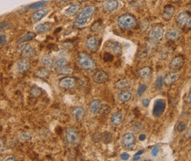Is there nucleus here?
<instances>
[{"instance_id": "6", "label": "nucleus", "mask_w": 191, "mask_h": 161, "mask_svg": "<svg viewBox=\"0 0 191 161\" xmlns=\"http://www.w3.org/2000/svg\"><path fill=\"white\" fill-rule=\"evenodd\" d=\"M76 85V80L74 78L72 77H64L61 78L58 82V87L60 89L63 90H70L72 89Z\"/></svg>"}, {"instance_id": "25", "label": "nucleus", "mask_w": 191, "mask_h": 161, "mask_svg": "<svg viewBox=\"0 0 191 161\" xmlns=\"http://www.w3.org/2000/svg\"><path fill=\"white\" fill-rule=\"evenodd\" d=\"M85 115V109L82 107H76L72 110V115L74 116L76 120H81Z\"/></svg>"}, {"instance_id": "42", "label": "nucleus", "mask_w": 191, "mask_h": 161, "mask_svg": "<svg viewBox=\"0 0 191 161\" xmlns=\"http://www.w3.org/2000/svg\"><path fill=\"white\" fill-rule=\"evenodd\" d=\"M159 152H160V147L159 146H155V147L152 149V152H151V154H152V156H157L158 155V153H159Z\"/></svg>"}, {"instance_id": "51", "label": "nucleus", "mask_w": 191, "mask_h": 161, "mask_svg": "<svg viewBox=\"0 0 191 161\" xmlns=\"http://www.w3.org/2000/svg\"><path fill=\"white\" fill-rule=\"evenodd\" d=\"M190 11H191V8H190Z\"/></svg>"}, {"instance_id": "29", "label": "nucleus", "mask_w": 191, "mask_h": 161, "mask_svg": "<svg viewBox=\"0 0 191 161\" xmlns=\"http://www.w3.org/2000/svg\"><path fill=\"white\" fill-rule=\"evenodd\" d=\"M115 86H116V89L124 90L130 86V82L129 80H127V79H120V80L116 82Z\"/></svg>"}, {"instance_id": "1", "label": "nucleus", "mask_w": 191, "mask_h": 161, "mask_svg": "<svg viewBox=\"0 0 191 161\" xmlns=\"http://www.w3.org/2000/svg\"><path fill=\"white\" fill-rule=\"evenodd\" d=\"M137 19L136 17L129 13H125L121 15L117 19V25L123 30H130L137 27Z\"/></svg>"}, {"instance_id": "14", "label": "nucleus", "mask_w": 191, "mask_h": 161, "mask_svg": "<svg viewBox=\"0 0 191 161\" xmlns=\"http://www.w3.org/2000/svg\"><path fill=\"white\" fill-rule=\"evenodd\" d=\"M95 13V8L93 5H88L85 6V8L80 11V13L78 15V18H86V19H92L93 14Z\"/></svg>"}, {"instance_id": "40", "label": "nucleus", "mask_w": 191, "mask_h": 161, "mask_svg": "<svg viewBox=\"0 0 191 161\" xmlns=\"http://www.w3.org/2000/svg\"><path fill=\"white\" fill-rule=\"evenodd\" d=\"M145 90H146V85H140V86H139V88H138V97L141 96L143 94V93H144Z\"/></svg>"}, {"instance_id": "15", "label": "nucleus", "mask_w": 191, "mask_h": 161, "mask_svg": "<svg viewBox=\"0 0 191 161\" xmlns=\"http://www.w3.org/2000/svg\"><path fill=\"white\" fill-rule=\"evenodd\" d=\"M175 12V8L172 5H166L162 12V18L166 21H168L171 19L173 18V14Z\"/></svg>"}, {"instance_id": "16", "label": "nucleus", "mask_w": 191, "mask_h": 161, "mask_svg": "<svg viewBox=\"0 0 191 161\" xmlns=\"http://www.w3.org/2000/svg\"><path fill=\"white\" fill-rule=\"evenodd\" d=\"M29 67H30V63H29V61L27 60V58L20 59L16 63V71L19 73H23V72H27Z\"/></svg>"}, {"instance_id": "4", "label": "nucleus", "mask_w": 191, "mask_h": 161, "mask_svg": "<svg viewBox=\"0 0 191 161\" xmlns=\"http://www.w3.org/2000/svg\"><path fill=\"white\" fill-rule=\"evenodd\" d=\"M79 139V136L76 129L69 128L67 129L65 133V143L68 146H74L76 145Z\"/></svg>"}, {"instance_id": "27", "label": "nucleus", "mask_w": 191, "mask_h": 161, "mask_svg": "<svg viewBox=\"0 0 191 161\" xmlns=\"http://www.w3.org/2000/svg\"><path fill=\"white\" fill-rule=\"evenodd\" d=\"M52 27L50 23H41L35 27V31L38 33H46L49 32Z\"/></svg>"}, {"instance_id": "7", "label": "nucleus", "mask_w": 191, "mask_h": 161, "mask_svg": "<svg viewBox=\"0 0 191 161\" xmlns=\"http://www.w3.org/2000/svg\"><path fill=\"white\" fill-rule=\"evenodd\" d=\"M123 146L127 150H132L136 145V137L132 133H126L122 138Z\"/></svg>"}, {"instance_id": "12", "label": "nucleus", "mask_w": 191, "mask_h": 161, "mask_svg": "<svg viewBox=\"0 0 191 161\" xmlns=\"http://www.w3.org/2000/svg\"><path fill=\"white\" fill-rule=\"evenodd\" d=\"M106 49H107L109 51H111L112 53L115 55H121L123 52V49L122 46L119 42L115 41V40H108L106 43Z\"/></svg>"}, {"instance_id": "43", "label": "nucleus", "mask_w": 191, "mask_h": 161, "mask_svg": "<svg viewBox=\"0 0 191 161\" xmlns=\"http://www.w3.org/2000/svg\"><path fill=\"white\" fill-rule=\"evenodd\" d=\"M6 44V36L4 34H1V46H5Z\"/></svg>"}, {"instance_id": "17", "label": "nucleus", "mask_w": 191, "mask_h": 161, "mask_svg": "<svg viewBox=\"0 0 191 161\" xmlns=\"http://www.w3.org/2000/svg\"><path fill=\"white\" fill-rule=\"evenodd\" d=\"M180 78V73L177 72H171L167 74L166 78H164V84L166 85H172L173 84H174L175 82H177L178 79Z\"/></svg>"}, {"instance_id": "44", "label": "nucleus", "mask_w": 191, "mask_h": 161, "mask_svg": "<svg viewBox=\"0 0 191 161\" xmlns=\"http://www.w3.org/2000/svg\"><path fill=\"white\" fill-rule=\"evenodd\" d=\"M129 154L128 153H126V152H123V153H122L121 154V159H123V160H127L128 158H129Z\"/></svg>"}, {"instance_id": "13", "label": "nucleus", "mask_w": 191, "mask_h": 161, "mask_svg": "<svg viewBox=\"0 0 191 161\" xmlns=\"http://www.w3.org/2000/svg\"><path fill=\"white\" fill-rule=\"evenodd\" d=\"M183 63H184V57L182 56H176L171 60V62L169 63V68L173 71H177L183 66Z\"/></svg>"}, {"instance_id": "9", "label": "nucleus", "mask_w": 191, "mask_h": 161, "mask_svg": "<svg viewBox=\"0 0 191 161\" xmlns=\"http://www.w3.org/2000/svg\"><path fill=\"white\" fill-rule=\"evenodd\" d=\"M109 78V75L107 72L105 71H98L93 75V80L94 83L98 85H102L107 82Z\"/></svg>"}, {"instance_id": "26", "label": "nucleus", "mask_w": 191, "mask_h": 161, "mask_svg": "<svg viewBox=\"0 0 191 161\" xmlns=\"http://www.w3.org/2000/svg\"><path fill=\"white\" fill-rule=\"evenodd\" d=\"M36 34L35 32H27V34H25L24 35L20 37V39L18 40L19 44H22V43H25L27 41H29V40H33L34 38H35Z\"/></svg>"}, {"instance_id": "37", "label": "nucleus", "mask_w": 191, "mask_h": 161, "mask_svg": "<svg viewBox=\"0 0 191 161\" xmlns=\"http://www.w3.org/2000/svg\"><path fill=\"white\" fill-rule=\"evenodd\" d=\"M163 83H164V79H163V77L162 75H160V76L157 78L155 82V85L157 89H161L162 86H163Z\"/></svg>"}, {"instance_id": "46", "label": "nucleus", "mask_w": 191, "mask_h": 161, "mask_svg": "<svg viewBox=\"0 0 191 161\" xmlns=\"http://www.w3.org/2000/svg\"><path fill=\"white\" fill-rule=\"evenodd\" d=\"M187 102L191 105V91L189 92V94L188 95V97H187Z\"/></svg>"}, {"instance_id": "5", "label": "nucleus", "mask_w": 191, "mask_h": 161, "mask_svg": "<svg viewBox=\"0 0 191 161\" xmlns=\"http://www.w3.org/2000/svg\"><path fill=\"white\" fill-rule=\"evenodd\" d=\"M164 35V30L160 26H153L149 32V39L152 42L160 41Z\"/></svg>"}, {"instance_id": "8", "label": "nucleus", "mask_w": 191, "mask_h": 161, "mask_svg": "<svg viewBox=\"0 0 191 161\" xmlns=\"http://www.w3.org/2000/svg\"><path fill=\"white\" fill-rule=\"evenodd\" d=\"M19 51L24 58H32L36 55L35 49L30 44H24L19 48Z\"/></svg>"}, {"instance_id": "3", "label": "nucleus", "mask_w": 191, "mask_h": 161, "mask_svg": "<svg viewBox=\"0 0 191 161\" xmlns=\"http://www.w3.org/2000/svg\"><path fill=\"white\" fill-rule=\"evenodd\" d=\"M176 23L182 28L191 27V12H181L176 16Z\"/></svg>"}, {"instance_id": "23", "label": "nucleus", "mask_w": 191, "mask_h": 161, "mask_svg": "<svg viewBox=\"0 0 191 161\" xmlns=\"http://www.w3.org/2000/svg\"><path fill=\"white\" fill-rule=\"evenodd\" d=\"M165 109V101L160 99V100H157L154 106V109H153V115L155 116H158L161 115Z\"/></svg>"}, {"instance_id": "50", "label": "nucleus", "mask_w": 191, "mask_h": 161, "mask_svg": "<svg viewBox=\"0 0 191 161\" xmlns=\"http://www.w3.org/2000/svg\"><path fill=\"white\" fill-rule=\"evenodd\" d=\"M62 2H70V1H72V0H61Z\"/></svg>"}, {"instance_id": "31", "label": "nucleus", "mask_w": 191, "mask_h": 161, "mask_svg": "<svg viewBox=\"0 0 191 161\" xmlns=\"http://www.w3.org/2000/svg\"><path fill=\"white\" fill-rule=\"evenodd\" d=\"M151 69L148 66H145V67H143L142 69H140L138 71V75L140 78H146L148 77L151 75Z\"/></svg>"}, {"instance_id": "10", "label": "nucleus", "mask_w": 191, "mask_h": 161, "mask_svg": "<svg viewBox=\"0 0 191 161\" xmlns=\"http://www.w3.org/2000/svg\"><path fill=\"white\" fill-rule=\"evenodd\" d=\"M119 7L118 0H107L102 4V9L106 13H113Z\"/></svg>"}, {"instance_id": "45", "label": "nucleus", "mask_w": 191, "mask_h": 161, "mask_svg": "<svg viewBox=\"0 0 191 161\" xmlns=\"http://www.w3.org/2000/svg\"><path fill=\"white\" fill-rule=\"evenodd\" d=\"M149 102H150V100L148 99H144L142 100V104L144 107H147L148 105H149Z\"/></svg>"}, {"instance_id": "22", "label": "nucleus", "mask_w": 191, "mask_h": 161, "mask_svg": "<svg viewBox=\"0 0 191 161\" xmlns=\"http://www.w3.org/2000/svg\"><path fill=\"white\" fill-rule=\"evenodd\" d=\"M79 11H80L79 5H72L65 9V11H64V14H65L66 16H68V17H74L76 14L79 13Z\"/></svg>"}, {"instance_id": "35", "label": "nucleus", "mask_w": 191, "mask_h": 161, "mask_svg": "<svg viewBox=\"0 0 191 161\" xmlns=\"http://www.w3.org/2000/svg\"><path fill=\"white\" fill-rule=\"evenodd\" d=\"M72 72H73L72 69L65 66V67L58 70V75H70V74H72Z\"/></svg>"}, {"instance_id": "24", "label": "nucleus", "mask_w": 191, "mask_h": 161, "mask_svg": "<svg viewBox=\"0 0 191 161\" xmlns=\"http://www.w3.org/2000/svg\"><path fill=\"white\" fill-rule=\"evenodd\" d=\"M131 96H132L131 92H129V90L124 89L119 93L117 99L120 102H126V101H129L131 99Z\"/></svg>"}, {"instance_id": "48", "label": "nucleus", "mask_w": 191, "mask_h": 161, "mask_svg": "<svg viewBox=\"0 0 191 161\" xmlns=\"http://www.w3.org/2000/svg\"><path fill=\"white\" fill-rule=\"evenodd\" d=\"M145 138V135H141V136H140V140H144Z\"/></svg>"}, {"instance_id": "49", "label": "nucleus", "mask_w": 191, "mask_h": 161, "mask_svg": "<svg viewBox=\"0 0 191 161\" xmlns=\"http://www.w3.org/2000/svg\"><path fill=\"white\" fill-rule=\"evenodd\" d=\"M78 1H79V3H81V2L83 3V2H85V1H88V0H78Z\"/></svg>"}, {"instance_id": "28", "label": "nucleus", "mask_w": 191, "mask_h": 161, "mask_svg": "<svg viewBox=\"0 0 191 161\" xmlns=\"http://www.w3.org/2000/svg\"><path fill=\"white\" fill-rule=\"evenodd\" d=\"M67 63H68V60L65 56H59L57 60L55 61V67L57 68V70L59 69H62V68L65 67L66 66Z\"/></svg>"}, {"instance_id": "30", "label": "nucleus", "mask_w": 191, "mask_h": 161, "mask_svg": "<svg viewBox=\"0 0 191 161\" xmlns=\"http://www.w3.org/2000/svg\"><path fill=\"white\" fill-rule=\"evenodd\" d=\"M41 63L46 68H52L55 65V62L49 56L45 55L41 57Z\"/></svg>"}, {"instance_id": "33", "label": "nucleus", "mask_w": 191, "mask_h": 161, "mask_svg": "<svg viewBox=\"0 0 191 161\" xmlns=\"http://www.w3.org/2000/svg\"><path fill=\"white\" fill-rule=\"evenodd\" d=\"M47 3H48V0H42V1H40V2H37V3L28 5V6H27V8L30 10H39L42 6H44Z\"/></svg>"}, {"instance_id": "36", "label": "nucleus", "mask_w": 191, "mask_h": 161, "mask_svg": "<svg viewBox=\"0 0 191 161\" xmlns=\"http://www.w3.org/2000/svg\"><path fill=\"white\" fill-rule=\"evenodd\" d=\"M110 110H111V107H109V106H107V104H101V110H100V114H101V115H107V114L110 112Z\"/></svg>"}, {"instance_id": "38", "label": "nucleus", "mask_w": 191, "mask_h": 161, "mask_svg": "<svg viewBox=\"0 0 191 161\" xmlns=\"http://www.w3.org/2000/svg\"><path fill=\"white\" fill-rule=\"evenodd\" d=\"M103 59L105 62H112L114 60V56L109 52H105L103 55Z\"/></svg>"}, {"instance_id": "20", "label": "nucleus", "mask_w": 191, "mask_h": 161, "mask_svg": "<svg viewBox=\"0 0 191 161\" xmlns=\"http://www.w3.org/2000/svg\"><path fill=\"white\" fill-rule=\"evenodd\" d=\"M101 107V100H99V99H93V100H92V101L90 102V104H89V112L91 113L92 115H97V114L100 113Z\"/></svg>"}, {"instance_id": "11", "label": "nucleus", "mask_w": 191, "mask_h": 161, "mask_svg": "<svg viewBox=\"0 0 191 161\" xmlns=\"http://www.w3.org/2000/svg\"><path fill=\"white\" fill-rule=\"evenodd\" d=\"M100 42H99L98 38L95 35H90L87 37L85 40V47L89 51H95L98 49Z\"/></svg>"}, {"instance_id": "34", "label": "nucleus", "mask_w": 191, "mask_h": 161, "mask_svg": "<svg viewBox=\"0 0 191 161\" xmlns=\"http://www.w3.org/2000/svg\"><path fill=\"white\" fill-rule=\"evenodd\" d=\"M41 94H42V90L41 89L40 87L36 86V85L32 86L31 89H30V94H31V96L35 97V98L40 97Z\"/></svg>"}, {"instance_id": "32", "label": "nucleus", "mask_w": 191, "mask_h": 161, "mask_svg": "<svg viewBox=\"0 0 191 161\" xmlns=\"http://www.w3.org/2000/svg\"><path fill=\"white\" fill-rule=\"evenodd\" d=\"M35 77L37 78H48L49 75V72L48 70V68H41L40 70H38L37 72H35Z\"/></svg>"}, {"instance_id": "47", "label": "nucleus", "mask_w": 191, "mask_h": 161, "mask_svg": "<svg viewBox=\"0 0 191 161\" xmlns=\"http://www.w3.org/2000/svg\"><path fill=\"white\" fill-rule=\"evenodd\" d=\"M5 160H16V157L15 156H8L6 158H5Z\"/></svg>"}, {"instance_id": "41", "label": "nucleus", "mask_w": 191, "mask_h": 161, "mask_svg": "<svg viewBox=\"0 0 191 161\" xmlns=\"http://www.w3.org/2000/svg\"><path fill=\"white\" fill-rule=\"evenodd\" d=\"M185 129H186V124L184 122H179L176 126V130L178 131H183Z\"/></svg>"}, {"instance_id": "18", "label": "nucleus", "mask_w": 191, "mask_h": 161, "mask_svg": "<svg viewBox=\"0 0 191 161\" xmlns=\"http://www.w3.org/2000/svg\"><path fill=\"white\" fill-rule=\"evenodd\" d=\"M50 10L49 8H43V9H39L38 11H36L35 13H34V14L32 15V20L34 22H38L40 21L41 19H43L45 16H47L49 14Z\"/></svg>"}, {"instance_id": "2", "label": "nucleus", "mask_w": 191, "mask_h": 161, "mask_svg": "<svg viewBox=\"0 0 191 161\" xmlns=\"http://www.w3.org/2000/svg\"><path fill=\"white\" fill-rule=\"evenodd\" d=\"M78 62L80 67L85 70H94L96 68V63L93 58L85 52H79L78 55Z\"/></svg>"}, {"instance_id": "19", "label": "nucleus", "mask_w": 191, "mask_h": 161, "mask_svg": "<svg viewBox=\"0 0 191 161\" xmlns=\"http://www.w3.org/2000/svg\"><path fill=\"white\" fill-rule=\"evenodd\" d=\"M166 37L169 40H173V41L177 40L181 37V32L177 28L171 27L166 33Z\"/></svg>"}, {"instance_id": "39", "label": "nucleus", "mask_w": 191, "mask_h": 161, "mask_svg": "<svg viewBox=\"0 0 191 161\" xmlns=\"http://www.w3.org/2000/svg\"><path fill=\"white\" fill-rule=\"evenodd\" d=\"M32 137V134L29 132H24L20 136V139L21 140H28Z\"/></svg>"}, {"instance_id": "21", "label": "nucleus", "mask_w": 191, "mask_h": 161, "mask_svg": "<svg viewBox=\"0 0 191 161\" xmlns=\"http://www.w3.org/2000/svg\"><path fill=\"white\" fill-rule=\"evenodd\" d=\"M123 115L121 112H116L110 118V124L113 127H119L123 123Z\"/></svg>"}]
</instances>
